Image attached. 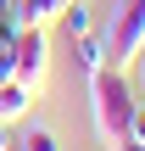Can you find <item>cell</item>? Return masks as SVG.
Segmentation results:
<instances>
[{"label":"cell","instance_id":"cell-1","mask_svg":"<svg viewBox=\"0 0 145 151\" xmlns=\"http://www.w3.org/2000/svg\"><path fill=\"white\" fill-rule=\"evenodd\" d=\"M89 84V118H95V134L106 140V151L129 140V118H134V84L117 73V67H101Z\"/></svg>","mask_w":145,"mask_h":151},{"label":"cell","instance_id":"cell-2","mask_svg":"<svg viewBox=\"0 0 145 151\" xmlns=\"http://www.w3.org/2000/svg\"><path fill=\"white\" fill-rule=\"evenodd\" d=\"M45 73H50V34L45 28H17V39H11V78L28 95H39Z\"/></svg>","mask_w":145,"mask_h":151},{"label":"cell","instance_id":"cell-3","mask_svg":"<svg viewBox=\"0 0 145 151\" xmlns=\"http://www.w3.org/2000/svg\"><path fill=\"white\" fill-rule=\"evenodd\" d=\"M106 50H112L117 62H134V56L145 50V0H117V6H112Z\"/></svg>","mask_w":145,"mask_h":151},{"label":"cell","instance_id":"cell-4","mask_svg":"<svg viewBox=\"0 0 145 151\" xmlns=\"http://www.w3.org/2000/svg\"><path fill=\"white\" fill-rule=\"evenodd\" d=\"M106 56H112V50H106V39H101V34L73 39V62H78V73H84V78H95V73L106 67Z\"/></svg>","mask_w":145,"mask_h":151},{"label":"cell","instance_id":"cell-5","mask_svg":"<svg viewBox=\"0 0 145 151\" xmlns=\"http://www.w3.org/2000/svg\"><path fill=\"white\" fill-rule=\"evenodd\" d=\"M28 106H34V95H28L17 78H6V84H0V123H17V118H28Z\"/></svg>","mask_w":145,"mask_h":151},{"label":"cell","instance_id":"cell-6","mask_svg":"<svg viewBox=\"0 0 145 151\" xmlns=\"http://www.w3.org/2000/svg\"><path fill=\"white\" fill-rule=\"evenodd\" d=\"M56 22H61V34H67V39H84V34H95V11H89L84 0H73V6H67Z\"/></svg>","mask_w":145,"mask_h":151},{"label":"cell","instance_id":"cell-7","mask_svg":"<svg viewBox=\"0 0 145 151\" xmlns=\"http://www.w3.org/2000/svg\"><path fill=\"white\" fill-rule=\"evenodd\" d=\"M17 151H61V140H56L50 129H28V134L17 140Z\"/></svg>","mask_w":145,"mask_h":151},{"label":"cell","instance_id":"cell-8","mask_svg":"<svg viewBox=\"0 0 145 151\" xmlns=\"http://www.w3.org/2000/svg\"><path fill=\"white\" fill-rule=\"evenodd\" d=\"M129 140L145 146V101H134V118H129Z\"/></svg>","mask_w":145,"mask_h":151},{"label":"cell","instance_id":"cell-9","mask_svg":"<svg viewBox=\"0 0 145 151\" xmlns=\"http://www.w3.org/2000/svg\"><path fill=\"white\" fill-rule=\"evenodd\" d=\"M134 62H140V101H145V50L134 56Z\"/></svg>","mask_w":145,"mask_h":151},{"label":"cell","instance_id":"cell-10","mask_svg":"<svg viewBox=\"0 0 145 151\" xmlns=\"http://www.w3.org/2000/svg\"><path fill=\"white\" fill-rule=\"evenodd\" d=\"M6 129H11V123H0V151H11V134H6Z\"/></svg>","mask_w":145,"mask_h":151},{"label":"cell","instance_id":"cell-11","mask_svg":"<svg viewBox=\"0 0 145 151\" xmlns=\"http://www.w3.org/2000/svg\"><path fill=\"white\" fill-rule=\"evenodd\" d=\"M112 151H145V146H140V140H123V146H112Z\"/></svg>","mask_w":145,"mask_h":151}]
</instances>
